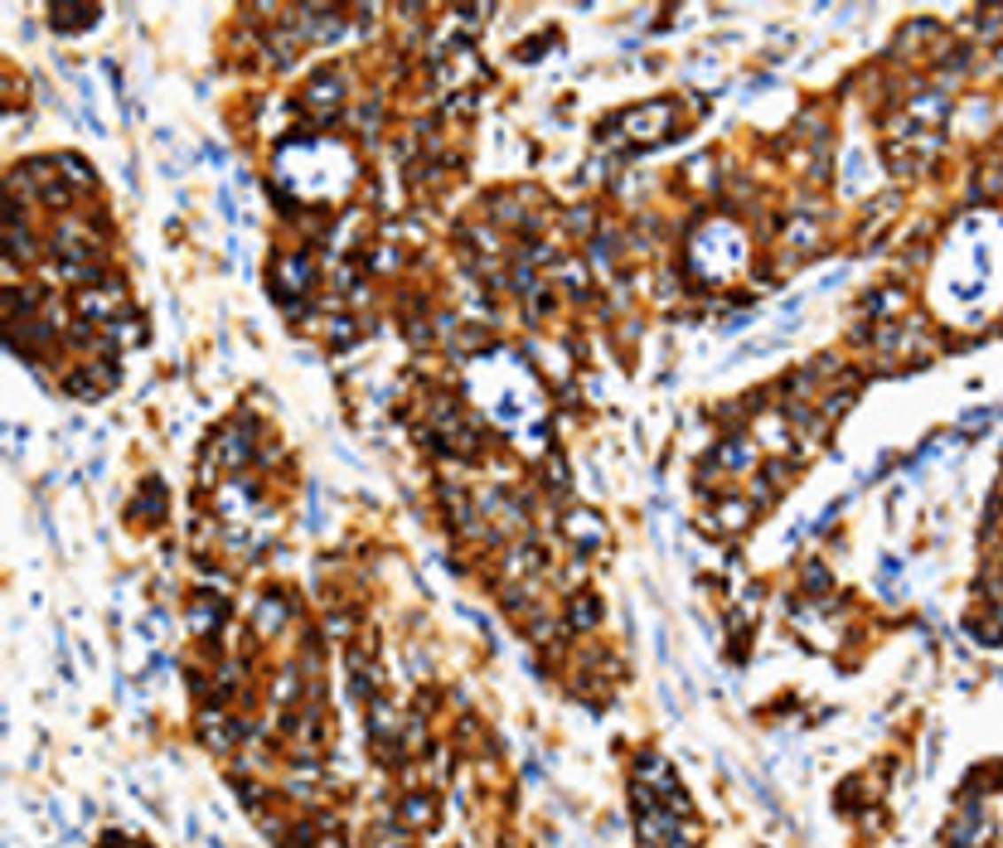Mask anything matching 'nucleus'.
I'll use <instances>...</instances> for the list:
<instances>
[{"label": "nucleus", "mask_w": 1003, "mask_h": 848, "mask_svg": "<svg viewBox=\"0 0 1003 848\" xmlns=\"http://www.w3.org/2000/svg\"><path fill=\"white\" fill-rule=\"evenodd\" d=\"M620 131H626L630 141H665L669 131H674V107L669 102H659V107H635L620 117Z\"/></svg>", "instance_id": "4"}, {"label": "nucleus", "mask_w": 1003, "mask_h": 848, "mask_svg": "<svg viewBox=\"0 0 1003 848\" xmlns=\"http://www.w3.org/2000/svg\"><path fill=\"white\" fill-rule=\"evenodd\" d=\"M747 519H751V504H722V510H718V524H722V529H742Z\"/></svg>", "instance_id": "17"}, {"label": "nucleus", "mask_w": 1003, "mask_h": 848, "mask_svg": "<svg viewBox=\"0 0 1003 848\" xmlns=\"http://www.w3.org/2000/svg\"><path fill=\"white\" fill-rule=\"evenodd\" d=\"M107 384H117V369H92V374H68V393H78V398H97V393H107Z\"/></svg>", "instance_id": "11"}, {"label": "nucleus", "mask_w": 1003, "mask_h": 848, "mask_svg": "<svg viewBox=\"0 0 1003 848\" xmlns=\"http://www.w3.org/2000/svg\"><path fill=\"white\" fill-rule=\"evenodd\" d=\"M480 78V58L470 54V49H456V54L441 64V82H475Z\"/></svg>", "instance_id": "12"}, {"label": "nucleus", "mask_w": 1003, "mask_h": 848, "mask_svg": "<svg viewBox=\"0 0 1003 848\" xmlns=\"http://www.w3.org/2000/svg\"><path fill=\"white\" fill-rule=\"evenodd\" d=\"M209 461L214 465H229V471L247 465V461H253V432H247V427L219 432V437H214V447H209Z\"/></svg>", "instance_id": "6"}, {"label": "nucleus", "mask_w": 1003, "mask_h": 848, "mask_svg": "<svg viewBox=\"0 0 1003 848\" xmlns=\"http://www.w3.org/2000/svg\"><path fill=\"white\" fill-rule=\"evenodd\" d=\"M296 19H301V29H310V39H320V44L345 35V15H339V10H325V5L296 10Z\"/></svg>", "instance_id": "8"}, {"label": "nucleus", "mask_w": 1003, "mask_h": 848, "mask_svg": "<svg viewBox=\"0 0 1003 848\" xmlns=\"http://www.w3.org/2000/svg\"><path fill=\"white\" fill-rule=\"evenodd\" d=\"M306 107L315 112L320 121L339 117V112H345V74H339V68H320V74L306 82Z\"/></svg>", "instance_id": "3"}, {"label": "nucleus", "mask_w": 1003, "mask_h": 848, "mask_svg": "<svg viewBox=\"0 0 1003 848\" xmlns=\"http://www.w3.org/2000/svg\"><path fill=\"white\" fill-rule=\"evenodd\" d=\"M78 310H82V320H97V325L112 330V320L121 315V292L112 282H102L97 292H82L78 296Z\"/></svg>", "instance_id": "7"}, {"label": "nucleus", "mask_w": 1003, "mask_h": 848, "mask_svg": "<svg viewBox=\"0 0 1003 848\" xmlns=\"http://www.w3.org/2000/svg\"><path fill=\"white\" fill-rule=\"evenodd\" d=\"M310 282H315V272H310L306 257H282V262H276V272H272V292H276V301H282V306L301 301V296L310 292Z\"/></svg>", "instance_id": "5"}, {"label": "nucleus", "mask_w": 1003, "mask_h": 848, "mask_svg": "<svg viewBox=\"0 0 1003 848\" xmlns=\"http://www.w3.org/2000/svg\"><path fill=\"white\" fill-rule=\"evenodd\" d=\"M567 533H572V543H582V548H596L606 539V524L596 519L592 510H572L567 514Z\"/></svg>", "instance_id": "10"}, {"label": "nucleus", "mask_w": 1003, "mask_h": 848, "mask_svg": "<svg viewBox=\"0 0 1003 848\" xmlns=\"http://www.w3.org/2000/svg\"><path fill=\"white\" fill-rule=\"evenodd\" d=\"M761 441H766V447H775V451H785V447H790V437H785V427H781V417H761Z\"/></svg>", "instance_id": "15"}, {"label": "nucleus", "mask_w": 1003, "mask_h": 848, "mask_svg": "<svg viewBox=\"0 0 1003 848\" xmlns=\"http://www.w3.org/2000/svg\"><path fill=\"white\" fill-rule=\"evenodd\" d=\"M402 824L427 829L432 824V795H408V800H402Z\"/></svg>", "instance_id": "13"}, {"label": "nucleus", "mask_w": 1003, "mask_h": 848, "mask_svg": "<svg viewBox=\"0 0 1003 848\" xmlns=\"http://www.w3.org/2000/svg\"><path fill=\"white\" fill-rule=\"evenodd\" d=\"M92 19H97V10H68V5L54 10V25H92Z\"/></svg>", "instance_id": "18"}, {"label": "nucleus", "mask_w": 1003, "mask_h": 848, "mask_svg": "<svg viewBox=\"0 0 1003 848\" xmlns=\"http://www.w3.org/2000/svg\"><path fill=\"white\" fill-rule=\"evenodd\" d=\"M805 587H810V592H824V587H829L824 567H805Z\"/></svg>", "instance_id": "20"}, {"label": "nucleus", "mask_w": 1003, "mask_h": 848, "mask_svg": "<svg viewBox=\"0 0 1003 848\" xmlns=\"http://www.w3.org/2000/svg\"><path fill=\"white\" fill-rule=\"evenodd\" d=\"M282 620H286V606L282 602H262V606H257V630H262V635H276V630H282Z\"/></svg>", "instance_id": "14"}, {"label": "nucleus", "mask_w": 1003, "mask_h": 848, "mask_svg": "<svg viewBox=\"0 0 1003 848\" xmlns=\"http://www.w3.org/2000/svg\"><path fill=\"white\" fill-rule=\"evenodd\" d=\"M596 611H602V606H596L592 596H582V602H572V626H577V630H592L596 620H602Z\"/></svg>", "instance_id": "16"}, {"label": "nucleus", "mask_w": 1003, "mask_h": 848, "mask_svg": "<svg viewBox=\"0 0 1003 848\" xmlns=\"http://www.w3.org/2000/svg\"><path fill=\"white\" fill-rule=\"evenodd\" d=\"M354 180V160L335 141H296L276 151V184L301 199H339Z\"/></svg>", "instance_id": "1"}, {"label": "nucleus", "mask_w": 1003, "mask_h": 848, "mask_svg": "<svg viewBox=\"0 0 1003 848\" xmlns=\"http://www.w3.org/2000/svg\"><path fill=\"white\" fill-rule=\"evenodd\" d=\"M688 262L703 282H727L747 267V237L737 223H708L694 243H688Z\"/></svg>", "instance_id": "2"}, {"label": "nucleus", "mask_w": 1003, "mask_h": 848, "mask_svg": "<svg viewBox=\"0 0 1003 848\" xmlns=\"http://www.w3.org/2000/svg\"><path fill=\"white\" fill-rule=\"evenodd\" d=\"M141 500H146V504H141V519H146V514H151V519H160V514H165V504H160V485H146V490H141Z\"/></svg>", "instance_id": "19"}, {"label": "nucleus", "mask_w": 1003, "mask_h": 848, "mask_svg": "<svg viewBox=\"0 0 1003 848\" xmlns=\"http://www.w3.org/2000/svg\"><path fill=\"white\" fill-rule=\"evenodd\" d=\"M223 611H229V602H223V596L199 592L190 602V630H194V635H214V630H219V620H223Z\"/></svg>", "instance_id": "9"}]
</instances>
